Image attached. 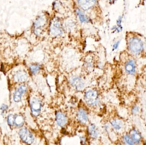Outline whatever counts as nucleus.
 I'll return each instance as SVG.
<instances>
[{
	"label": "nucleus",
	"mask_w": 146,
	"mask_h": 145,
	"mask_svg": "<svg viewBox=\"0 0 146 145\" xmlns=\"http://www.w3.org/2000/svg\"><path fill=\"white\" fill-rule=\"evenodd\" d=\"M127 45L129 50L134 54L139 53L144 48V43L142 40L136 36L128 38Z\"/></svg>",
	"instance_id": "f257e3e1"
},
{
	"label": "nucleus",
	"mask_w": 146,
	"mask_h": 145,
	"mask_svg": "<svg viewBox=\"0 0 146 145\" xmlns=\"http://www.w3.org/2000/svg\"><path fill=\"white\" fill-rule=\"evenodd\" d=\"M84 99L87 104L93 106L97 104L98 102V93L95 90H88L85 93Z\"/></svg>",
	"instance_id": "f03ea898"
},
{
	"label": "nucleus",
	"mask_w": 146,
	"mask_h": 145,
	"mask_svg": "<svg viewBox=\"0 0 146 145\" xmlns=\"http://www.w3.org/2000/svg\"><path fill=\"white\" fill-rule=\"evenodd\" d=\"M50 33L51 35L54 36H60L63 34L62 24L60 21L58 20V19H54L50 24Z\"/></svg>",
	"instance_id": "7ed1b4c3"
},
{
	"label": "nucleus",
	"mask_w": 146,
	"mask_h": 145,
	"mask_svg": "<svg viewBox=\"0 0 146 145\" xmlns=\"http://www.w3.org/2000/svg\"><path fill=\"white\" fill-rule=\"evenodd\" d=\"M20 137L22 141L28 144H31L34 142V138L31 133L26 128H23L19 133Z\"/></svg>",
	"instance_id": "20e7f679"
},
{
	"label": "nucleus",
	"mask_w": 146,
	"mask_h": 145,
	"mask_svg": "<svg viewBox=\"0 0 146 145\" xmlns=\"http://www.w3.org/2000/svg\"><path fill=\"white\" fill-rule=\"evenodd\" d=\"M47 22L46 17L44 15H40L35 21L34 24L35 34L39 35L41 33L42 28L43 27Z\"/></svg>",
	"instance_id": "39448f33"
},
{
	"label": "nucleus",
	"mask_w": 146,
	"mask_h": 145,
	"mask_svg": "<svg viewBox=\"0 0 146 145\" xmlns=\"http://www.w3.org/2000/svg\"><path fill=\"white\" fill-rule=\"evenodd\" d=\"M31 107L33 115L37 116L41 112L42 103L38 99L33 98L31 101Z\"/></svg>",
	"instance_id": "423d86ee"
},
{
	"label": "nucleus",
	"mask_w": 146,
	"mask_h": 145,
	"mask_svg": "<svg viewBox=\"0 0 146 145\" xmlns=\"http://www.w3.org/2000/svg\"><path fill=\"white\" fill-rule=\"evenodd\" d=\"M78 4L84 10H88L94 7L97 0H78Z\"/></svg>",
	"instance_id": "0eeeda50"
},
{
	"label": "nucleus",
	"mask_w": 146,
	"mask_h": 145,
	"mask_svg": "<svg viewBox=\"0 0 146 145\" xmlns=\"http://www.w3.org/2000/svg\"><path fill=\"white\" fill-rule=\"evenodd\" d=\"M71 84L76 90L80 91L84 87V83L83 80L79 77H73L71 81Z\"/></svg>",
	"instance_id": "6e6552de"
},
{
	"label": "nucleus",
	"mask_w": 146,
	"mask_h": 145,
	"mask_svg": "<svg viewBox=\"0 0 146 145\" xmlns=\"http://www.w3.org/2000/svg\"><path fill=\"white\" fill-rule=\"evenodd\" d=\"M56 120L58 126L62 127L65 126L67 121L66 115L61 112H57L56 113Z\"/></svg>",
	"instance_id": "1a4fd4ad"
},
{
	"label": "nucleus",
	"mask_w": 146,
	"mask_h": 145,
	"mask_svg": "<svg viewBox=\"0 0 146 145\" xmlns=\"http://www.w3.org/2000/svg\"><path fill=\"white\" fill-rule=\"evenodd\" d=\"M27 91V87L25 86H20L16 89L14 94V100L15 102H19L21 100V96Z\"/></svg>",
	"instance_id": "9d476101"
},
{
	"label": "nucleus",
	"mask_w": 146,
	"mask_h": 145,
	"mask_svg": "<svg viewBox=\"0 0 146 145\" xmlns=\"http://www.w3.org/2000/svg\"><path fill=\"white\" fill-rule=\"evenodd\" d=\"M77 116L79 121L82 124H86L88 121L87 113L83 109H80L79 110Z\"/></svg>",
	"instance_id": "9b49d317"
},
{
	"label": "nucleus",
	"mask_w": 146,
	"mask_h": 145,
	"mask_svg": "<svg viewBox=\"0 0 146 145\" xmlns=\"http://www.w3.org/2000/svg\"><path fill=\"white\" fill-rule=\"evenodd\" d=\"M27 75L24 71H19L14 76V80L17 82H24L27 79Z\"/></svg>",
	"instance_id": "f8f14e48"
},
{
	"label": "nucleus",
	"mask_w": 146,
	"mask_h": 145,
	"mask_svg": "<svg viewBox=\"0 0 146 145\" xmlns=\"http://www.w3.org/2000/svg\"><path fill=\"white\" fill-rule=\"evenodd\" d=\"M125 70L127 73L130 74H133L135 73V64L133 60H129L127 62L125 66Z\"/></svg>",
	"instance_id": "ddd939ff"
},
{
	"label": "nucleus",
	"mask_w": 146,
	"mask_h": 145,
	"mask_svg": "<svg viewBox=\"0 0 146 145\" xmlns=\"http://www.w3.org/2000/svg\"><path fill=\"white\" fill-rule=\"evenodd\" d=\"M76 13L79 20L82 23H87L90 22V19L89 18L79 9H76Z\"/></svg>",
	"instance_id": "4468645a"
},
{
	"label": "nucleus",
	"mask_w": 146,
	"mask_h": 145,
	"mask_svg": "<svg viewBox=\"0 0 146 145\" xmlns=\"http://www.w3.org/2000/svg\"><path fill=\"white\" fill-rule=\"evenodd\" d=\"M88 132L89 135L92 138H96L98 137V133L96 126L94 124H91L89 125L88 127Z\"/></svg>",
	"instance_id": "2eb2a0df"
},
{
	"label": "nucleus",
	"mask_w": 146,
	"mask_h": 145,
	"mask_svg": "<svg viewBox=\"0 0 146 145\" xmlns=\"http://www.w3.org/2000/svg\"><path fill=\"white\" fill-rule=\"evenodd\" d=\"M24 123V117L20 115H15V125L18 127H21Z\"/></svg>",
	"instance_id": "dca6fc26"
},
{
	"label": "nucleus",
	"mask_w": 146,
	"mask_h": 145,
	"mask_svg": "<svg viewBox=\"0 0 146 145\" xmlns=\"http://www.w3.org/2000/svg\"><path fill=\"white\" fill-rule=\"evenodd\" d=\"M132 138L133 140L135 143H139L141 140V137L140 135L136 130H134L131 132Z\"/></svg>",
	"instance_id": "f3484780"
},
{
	"label": "nucleus",
	"mask_w": 146,
	"mask_h": 145,
	"mask_svg": "<svg viewBox=\"0 0 146 145\" xmlns=\"http://www.w3.org/2000/svg\"><path fill=\"white\" fill-rule=\"evenodd\" d=\"M111 125L115 129L119 130L121 128L122 123L118 120H115L111 122Z\"/></svg>",
	"instance_id": "a211bd4d"
},
{
	"label": "nucleus",
	"mask_w": 146,
	"mask_h": 145,
	"mask_svg": "<svg viewBox=\"0 0 146 145\" xmlns=\"http://www.w3.org/2000/svg\"><path fill=\"white\" fill-rule=\"evenodd\" d=\"M41 69V67L39 65L33 64L30 66V70L32 74H36Z\"/></svg>",
	"instance_id": "6ab92c4d"
},
{
	"label": "nucleus",
	"mask_w": 146,
	"mask_h": 145,
	"mask_svg": "<svg viewBox=\"0 0 146 145\" xmlns=\"http://www.w3.org/2000/svg\"><path fill=\"white\" fill-rule=\"evenodd\" d=\"M7 122L10 126L15 125V115H9L7 118Z\"/></svg>",
	"instance_id": "aec40b11"
},
{
	"label": "nucleus",
	"mask_w": 146,
	"mask_h": 145,
	"mask_svg": "<svg viewBox=\"0 0 146 145\" xmlns=\"http://www.w3.org/2000/svg\"><path fill=\"white\" fill-rule=\"evenodd\" d=\"M123 30V27L122 25L114 26L111 28V30L113 31L114 32H117V33H119V32L122 31Z\"/></svg>",
	"instance_id": "412c9836"
},
{
	"label": "nucleus",
	"mask_w": 146,
	"mask_h": 145,
	"mask_svg": "<svg viewBox=\"0 0 146 145\" xmlns=\"http://www.w3.org/2000/svg\"><path fill=\"white\" fill-rule=\"evenodd\" d=\"M124 140L125 142L129 145H133L134 142L132 140L129 136L128 135H126L124 137Z\"/></svg>",
	"instance_id": "4be33fe9"
},
{
	"label": "nucleus",
	"mask_w": 146,
	"mask_h": 145,
	"mask_svg": "<svg viewBox=\"0 0 146 145\" xmlns=\"http://www.w3.org/2000/svg\"><path fill=\"white\" fill-rule=\"evenodd\" d=\"M120 43H121V40H119V41H117L113 45V47H112V49L113 51L114 50H116L118 49V47H119V45H120Z\"/></svg>",
	"instance_id": "5701e85b"
},
{
	"label": "nucleus",
	"mask_w": 146,
	"mask_h": 145,
	"mask_svg": "<svg viewBox=\"0 0 146 145\" xmlns=\"http://www.w3.org/2000/svg\"><path fill=\"white\" fill-rule=\"evenodd\" d=\"M122 17L121 16H119L118 18L116 20V24L117 26L122 25Z\"/></svg>",
	"instance_id": "b1692460"
},
{
	"label": "nucleus",
	"mask_w": 146,
	"mask_h": 145,
	"mask_svg": "<svg viewBox=\"0 0 146 145\" xmlns=\"http://www.w3.org/2000/svg\"><path fill=\"white\" fill-rule=\"evenodd\" d=\"M8 109V106L5 104H3L1 106V110L3 111H5Z\"/></svg>",
	"instance_id": "393cba45"
},
{
	"label": "nucleus",
	"mask_w": 146,
	"mask_h": 145,
	"mask_svg": "<svg viewBox=\"0 0 146 145\" xmlns=\"http://www.w3.org/2000/svg\"><path fill=\"white\" fill-rule=\"evenodd\" d=\"M80 140H81V143L82 144H85V142H86V139H85V138L84 137H81L80 138Z\"/></svg>",
	"instance_id": "a878e982"
},
{
	"label": "nucleus",
	"mask_w": 146,
	"mask_h": 145,
	"mask_svg": "<svg viewBox=\"0 0 146 145\" xmlns=\"http://www.w3.org/2000/svg\"><path fill=\"white\" fill-rule=\"evenodd\" d=\"M109 2L110 4H113L117 1V0H109Z\"/></svg>",
	"instance_id": "bb28decb"
}]
</instances>
